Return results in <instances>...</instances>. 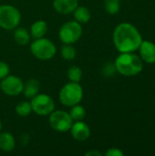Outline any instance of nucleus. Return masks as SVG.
Returning a JSON list of instances; mask_svg holds the SVG:
<instances>
[{
	"mask_svg": "<svg viewBox=\"0 0 155 156\" xmlns=\"http://www.w3.org/2000/svg\"><path fill=\"white\" fill-rule=\"evenodd\" d=\"M31 112H32V107L30 102L28 101H21L16 107V112L22 117L29 115Z\"/></svg>",
	"mask_w": 155,
	"mask_h": 156,
	"instance_id": "21",
	"label": "nucleus"
},
{
	"mask_svg": "<svg viewBox=\"0 0 155 156\" xmlns=\"http://www.w3.org/2000/svg\"><path fill=\"white\" fill-rule=\"evenodd\" d=\"M69 131H70L71 136L78 142L86 141L90 135V127L82 121H78V122H73Z\"/></svg>",
	"mask_w": 155,
	"mask_h": 156,
	"instance_id": "10",
	"label": "nucleus"
},
{
	"mask_svg": "<svg viewBox=\"0 0 155 156\" xmlns=\"http://www.w3.org/2000/svg\"><path fill=\"white\" fill-rule=\"evenodd\" d=\"M83 98V89L77 82H69L59 91L60 102L68 107L79 104Z\"/></svg>",
	"mask_w": 155,
	"mask_h": 156,
	"instance_id": "3",
	"label": "nucleus"
},
{
	"mask_svg": "<svg viewBox=\"0 0 155 156\" xmlns=\"http://www.w3.org/2000/svg\"><path fill=\"white\" fill-rule=\"evenodd\" d=\"M116 70L115 65H111V64H107L106 68L104 69V73L106 76H111L114 71Z\"/></svg>",
	"mask_w": 155,
	"mask_h": 156,
	"instance_id": "25",
	"label": "nucleus"
},
{
	"mask_svg": "<svg viewBox=\"0 0 155 156\" xmlns=\"http://www.w3.org/2000/svg\"><path fill=\"white\" fill-rule=\"evenodd\" d=\"M105 154L107 156H123L124 154L118 148H111L106 152Z\"/></svg>",
	"mask_w": 155,
	"mask_h": 156,
	"instance_id": "24",
	"label": "nucleus"
},
{
	"mask_svg": "<svg viewBox=\"0 0 155 156\" xmlns=\"http://www.w3.org/2000/svg\"><path fill=\"white\" fill-rule=\"evenodd\" d=\"M104 7L107 13L110 15H115L120 11L121 1L120 0H104Z\"/></svg>",
	"mask_w": 155,
	"mask_h": 156,
	"instance_id": "20",
	"label": "nucleus"
},
{
	"mask_svg": "<svg viewBox=\"0 0 155 156\" xmlns=\"http://www.w3.org/2000/svg\"><path fill=\"white\" fill-rule=\"evenodd\" d=\"M61 56L66 60H72L76 57V49L72 44H64L60 50Z\"/></svg>",
	"mask_w": 155,
	"mask_h": 156,
	"instance_id": "19",
	"label": "nucleus"
},
{
	"mask_svg": "<svg viewBox=\"0 0 155 156\" xmlns=\"http://www.w3.org/2000/svg\"><path fill=\"white\" fill-rule=\"evenodd\" d=\"M47 32H48V25L43 20H38V21L34 22L30 28L31 36L35 39L43 37L47 34Z\"/></svg>",
	"mask_w": 155,
	"mask_h": 156,
	"instance_id": "15",
	"label": "nucleus"
},
{
	"mask_svg": "<svg viewBox=\"0 0 155 156\" xmlns=\"http://www.w3.org/2000/svg\"><path fill=\"white\" fill-rule=\"evenodd\" d=\"M82 35V27L77 21H69L63 24L59 29L58 36L64 44L76 43Z\"/></svg>",
	"mask_w": 155,
	"mask_h": 156,
	"instance_id": "6",
	"label": "nucleus"
},
{
	"mask_svg": "<svg viewBox=\"0 0 155 156\" xmlns=\"http://www.w3.org/2000/svg\"><path fill=\"white\" fill-rule=\"evenodd\" d=\"M69 115H70V117L72 118V120L74 122L82 121L84 119L85 115H86V111L82 106L77 104V105H74V106L71 107Z\"/></svg>",
	"mask_w": 155,
	"mask_h": 156,
	"instance_id": "18",
	"label": "nucleus"
},
{
	"mask_svg": "<svg viewBox=\"0 0 155 156\" xmlns=\"http://www.w3.org/2000/svg\"><path fill=\"white\" fill-rule=\"evenodd\" d=\"M116 70L126 77H132L141 73L143 69V61L141 57L133 52H123L115 60Z\"/></svg>",
	"mask_w": 155,
	"mask_h": 156,
	"instance_id": "2",
	"label": "nucleus"
},
{
	"mask_svg": "<svg viewBox=\"0 0 155 156\" xmlns=\"http://www.w3.org/2000/svg\"><path fill=\"white\" fill-rule=\"evenodd\" d=\"M39 82L38 80H35V79H31L28 80L26 84H24V95L26 98L27 99H32L33 97H35L37 94H38L39 91Z\"/></svg>",
	"mask_w": 155,
	"mask_h": 156,
	"instance_id": "14",
	"label": "nucleus"
},
{
	"mask_svg": "<svg viewBox=\"0 0 155 156\" xmlns=\"http://www.w3.org/2000/svg\"><path fill=\"white\" fill-rule=\"evenodd\" d=\"M14 38L18 45L25 46V45L28 44V42L30 40V35L26 28L19 27V28H16L15 30Z\"/></svg>",
	"mask_w": 155,
	"mask_h": 156,
	"instance_id": "17",
	"label": "nucleus"
},
{
	"mask_svg": "<svg viewBox=\"0 0 155 156\" xmlns=\"http://www.w3.org/2000/svg\"><path fill=\"white\" fill-rule=\"evenodd\" d=\"M74 17L77 22L79 24H85L90 21V12L88 7L86 6H77L76 9L73 11Z\"/></svg>",
	"mask_w": 155,
	"mask_h": 156,
	"instance_id": "16",
	"label": "nucleus"
},
{
	"mask_svg": "<svg viewBox=\"0 0 155 156\" xmlns=\"http://www.w3.org/2000/svg\"><path fill=\"white\" fill-rule=\"evenodd\" d=\"M9 74V66L3 61H0V80H3Z\"/></svg>",
	"mask_w": 155,
	"mask_h": 156,
	"instance_id": "23",
	"label": "nucleus"
},
{
	"mask_svg": "<svg viewBox=\"0 0 155 156\" xmlns=\"http://www.w3.org/2000/svg\"><path fill=\"white\" fill-rule=\"evenodd\" d=\"M140 56L143 61L148 63V64H153L155 63V44L148 41V40H143L140 48Z\"/></svg>",
	"mask_w": 155,
	"mask_h": 156,
	"instance_id": "11",
	"label": "nucleus"
},
{
	"mask_svg": "<svg viewBox=\"0 0 155 156\" xmlns=\"http://www.w3.org/2000/svg\"><path fill=\"white\" fill-rule=\"evenodd\" d=\"M68 77H69L70 81L79 83L80 81L81 78H82V71L79 67L72 66L68 70Z\"/></svg>",
	"mask_w": 155,
	"mask_h": 156,
	"instance_id": "22",
	"label": "nucleus"
},
{
	"mask_svg": "<svg viewBox=\"0 0 155 156\" xmlns=\"http://www.w3.org/2000/svg\"><path fill=\"white\" fill-rule=\"evenodd\" d=\"M21 20V15L18 9L9 5H0V27L4 29L16 28Z\"/></svg>",
	"mask_w": 155,
	"mask_h": 156,
	"instance_id": "5",
	"label": "nucleus"
},
{
	"mask_svg": "<svg viewBox=\"0 0 155 156\" xmlns=\"http://www.w3.org/2000/svg\"><path fill=\"white\" fill-rule=\"evenodd\" d=\"M48 122L50 127L59 133H66L69 131L74 122L69 113L64 111H53L49 114Z\"/></svg>",
	"mask_w": 155,
	"mask_h": 156,
	"instance_id": "7",
	"label": "nucleus"
},
{
	"mask_svg": "<svg viewBox=\"0 0 155 156\" xmlns=\"http://www.w3.org/2000/svg\"><path fill=\"white\" fill-rule=\"evenodd\" d=\"M32 111L37 115H49L55 109V103L52 98L47 94H37L30 101Z\"/></svg>",
	"mask_w": 155,
	"mask_h": 156,
	"instance_id": "8",
	"label": "nucleus"
},
{
	"mask_svg": "<svg viewBox=\"0 0 155 156\" xmlns=\"http://www.w3.org/2000/svg\"><path fill=\"white\" fill-rule=\"evenodd\" d=\"M15 138L9 133H0V149L4 152L9 153L15 148Z\"/></svg>",
	"mask_w": 155,
	"mask_h": 156,
	"instance_id": "13",
	"label": "nucleus"
},
{
	"mask_svg": "<svg viewBox=\"0 0 155 156\" xmlns=\"http://www.w3.org/2000/svg\"><path fill=\"white\" fill-rule=\"evenodd\" d=\"M78 0H54L53 6L58 13L66 15L73 13L78 6Z\"/></svg>",
	"mask_w": 155,
	"mask_h": 156,
	"instance_id": "12",
	"label": "nucleus"
},
{
	"mask_svg": "<svg viewBox=\"0 0 155 156\" xmlns=\"http://www.w3.org/2000/svg\"><path fill=\"white\" fill-rule=\"evenodd\" d=\"M143 40L139 30L130 23H121L114 29L113 43L121 53L138 50Z\"/></svg>",
	"mask_w": 155,
	"mask_h": 156,
	"instance_id": "1",
	"label": "nucleus"
},
{
	"mask_svg": "<svg viewBox=\"0 0 155 156\" xmlns=\"http://www.w3.org/2000/svg\"><path fill=\"white\" fill-rule=\"evenodd\" d=\"M86 156H100L101 155V154L100 153V152H98V151H90V152H88V153H86Z\"/></svg>",
	"mask_w": 155,
	"mask_h": 156,
	"instance_id": "26",
	"label": "nucleus"
},
{
	"mask_svg": "<svg viewBox=\"0 0 155 156\" xmlns=\"http://www.w3.org/2000/svg\"><path fill=\"white\" fill-rule=\"evenodd\" d=\"M30 51L37 58L40 60H48L55 56L57 48L52 41L43 37L40 38H36L31 43Z\"/></svg>",
	"mask_w": 155,
	"mask_h": 156,
	"instance_id": "4",
	"label": "nucleus"
},
{
	"mask_svg": "<svg viewBox=\"0 0 155 156\" xmlns=\"http://www.w3.org/2000/svg\"><path fill=\"white\" fill-rule=\"evenodd\" d=\"M0 88L5 94L8 96H16L23 91L24 83L18 77L7 75L2 80L0 83Z\"/></svg>",
	"mask_w": 155,
	"mask_h": 156,
	"instance_id": "9",
	"label": "nucleus"
},
{
	"mask_svg": "<svg viewBox=\"0 0 155 156\" xmlns=\"http://www.w3.org/2000/svg\"><path fill=\"white\" fill-rule=\"evenodd\" d=\"M1 130H2V122H0V132H1Z\"/></svg>",
	"mask_w": 155,
	"mask_h": 156,
	"instance_id": "27",
	"label": "nucleus"
}]
</instances>
